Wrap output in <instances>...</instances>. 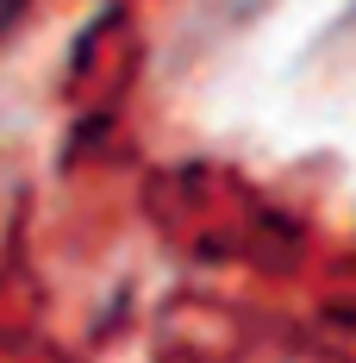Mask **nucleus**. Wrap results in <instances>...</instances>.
<instances>
[{
    "instance_id": "1",
    "label": "nucleus",
    "mask_w": 356,
    "mask_h": 363,
    "mask_svg": "<svg viewBox=\"0 0 356 363\" xmlns=\"http://www.w3.org/2000/svg\"><path fill=\"white\" fill-rule=\"evenodd\" d=\"M19 6H25V0H0V32H6L13 19H19Z\"/></svg>"
}]
</instances>
